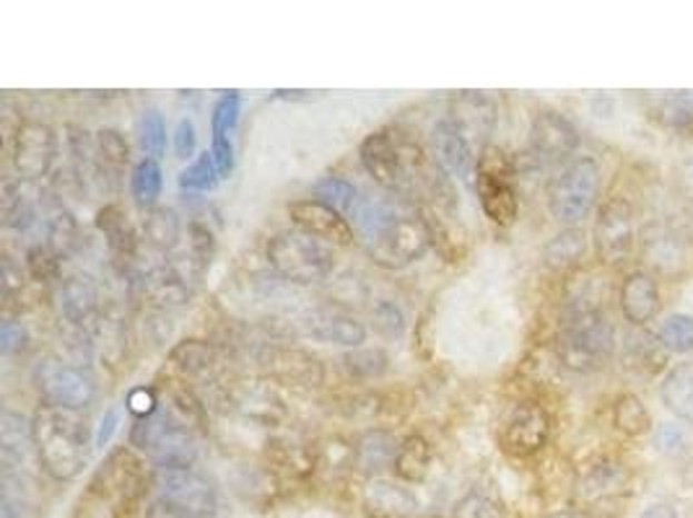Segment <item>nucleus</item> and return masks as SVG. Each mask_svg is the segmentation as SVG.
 Returning <instances> with one entry per match:
<instances>
[{
  "mask_svg": "<svg viewBox=\"0 0 693 518\" xmlns=\"http://www.w3.org/2000/svg\"><path fill=\"white\" fill-rule=\"evenodd\" d=\"M130 446L143 451L154 461L156 469L192 467L195 459H198L192 430L185 422H179L164 405H159V410L154 415L140 418L132 426Z\"/></svg>",
  "mask_w": 693,
  "mask_h": 518,
  "instance_id": "nucleus-7",
  "label": "nucleus"
},
{
  "mask_svg": "<svg viewBox=\"0 0 693 518\" xmlns=\"http://www.w3.org/2000/svg\"><path fill=\"white\" fill-rule=\"evenodd\" d=\"M475 192L491 223L509 229L519 216V198L514 190V167L498 146H483L475 161Z\"/></svg>",
  "mask_w": 693,
  "mask_h": 518,
  "instance_id": "nucleus-8",
  "label": "nucleus"
},
{
  "mask_svg": "<svg viewBox=\"0 0 693 518\" xmlns=\"http://www.w3.org/2000/svg\"><path fill=\"white\" fill-rule=\"evenodd\" d=\"M169 358L187 379H206V376L214 373L218 366L216 350L202 340H182L171 348Z\"/></svg>",
  "mask_w": 693,
  "mask_h": 518,
  "instance_id": "nucleus-32",
  "label": "nucleus"
},
{
  "mask_svg": "<svg viewBox=\"0 0 693 518\" xmlns=\"http://www.w3.org/2000/svg\"><path fill=\"white\" fill-rule=\"evenodd\" d=\"M37 461L52 480L68 482L89 459V422L81 410L42 405L31 418Z\"/></svg>",
  "mask_w": 693,
  "mask_h": 518,
  "instance_id": "nucleus-3",
  "label": "nucleus"
},
{
  "mask_svg": "<svg viewBox=\"0 0 693 518\" xmlns=\"http://www.w3.org/2000/svg\"><path fill=\"white\" fill-rule=\"evenodd\" d=\"M58 303H60V317L66 319V325L73 327L78 335H86L93 321L99 319L101 298H99L97 280L86 272L68 275V278L60 282Z\"/></svg>",
  "mask_w": 693,
  "mask_h": 518,
  "instance_id": "nucleus-19",
  "label": "nucleus"
},
{
  "mask_svg": "<svg viewBox=\"0 0 693 518\" xmlns=\"http://www.w3.org/2000/svg\"><path fill=\"white\" fill-rule=\"evenodd\" d=\"M210 156H214V163L218 169V177L226 179L234 171V146L231 138L214 140V148H210Z\"/></svg>",
  "mask_w": 693,
  "mask_h": 518,
  "instance_id": "nucleus-54",
  "label": "nucleus"
},
{
  "mask_svg": "<svg viewBox=\"0 0 693 518\" xmlns=\"http://www.w3.org/2000/svg\"><path fill=\"white\" fill-rule=\"evenodd\" d=\"M311 195H315V200L325 202L327 208L338 210L340 216H354L358 202H362V198H358V187L343 177H323L315 187H311Z\"/></svg>",
  "mask_w": 693,
  "mask_h": 518,
  "instance_id": "nucleus-36",
  "label": "nucleus"
},
{
  "mask_svg": "<svg viewBox=\"0 0 693 518\" xmlns=\"http://www.w3.org/2000/svg\"><path fill=\"white\" fill-rule=\"evenodd\" d=\"M143 229H146L148 245H151L154 249H159V252H169V249L177 247L179 221H177L175 210L154 208L146 218Z\"/></svg>",
  "mask_w": 693,
  "mask_h": 518,
  "instance_id": "nucleus-40",
  "label": "nucleus"
},
{
  "mask_svg": "<svg viewBox=\"0 0 693 518\" xmlns=\"http://www.w3.org/2000/svg\"><path fill=\"white\" fill-rule=\"evenodd\" d=\"M389 358L385 352L377 348H364V350H354L346 356V368L358 379H377L387 371Z\"/></svg>",
  "mask_w": 693,
  "mask_h": 518,
  "instance_id": "nucleus-47",
  "label": "nucleus"
},
{
  "mask_svg": "<svg viewBox=\"0 0 693 518\" xmlns=\"http://www.w3.org/2000/svg\"><path fill=\"white\" fill-rule=\"evenodd\" d=\"M268 371L280 381L288 383H307L317 387L323 381V368L311 356L301 350H270L268 352Z\"/></svg>",
  "mask_w": 693,
  "mask_h": 518,
  "instance_id": "nucleus-27",
  "label": "nucleus"
},
{
  "mask_svg": "<svg viewBox=\"0 0 693 518\" xmlns=\"http://www.w3.org/2000/svg\"><path fill=\"white\" fill-rule=\"evenodd\" d=\"M358 156L366 175L389 195L408 200H416V195H420L436 202L452 198L444 169L436 161H428L424 148L400 130L385 128L366 136Z\"/></svg>",
  "mask_w": 693,
  "mask_h": 518,
  "instance_id": "nucleus-2",
  "label": "nucleus"
},
{
  "mask_svg": "<svg viewBox=\"0 0 693 518\" xmlns=\"http://www.w3.org/2000/svg\"><path fill=\"white\" fill-rule=\"evenodd\" d=\"M0 518H27V516H23L19 500L3 492V498H0Z\"/></svg>",
  "mask_w": 693,
  "mask_h": 518,
  "instance_id": "nucleus-60",
  "label": "nucleus"
},
{
  "mask_svg": "<svg viewBox=\"0 0 693 518\" xmlns=\"http://www.w3.org/2000/svg\"><path fill=\"white\" fill-rule=\"evenodd\" d=\"M662 122L673 130H693V99L685 97H673L667 99L665 104L660 109Z\"/></svg>",
  "mask_w": 693,
  "mask_h": 518,
  "instance_id": "nucleus-49",
  "label": "nucleus"
},
{
  "mask_svg": "<svg viewBox=\"0 0 693 518\" xmlns=\"http://www.w3.org/2000/svg\"><path fill=\"white\" fill-rule=\"evenodd\" d=\"M231 402L245 418L263 422V426H276L286 418L284 399L276 395V389H270L263 381H245L231 391Z\"/></svg>",
  "mask_w": 693,
  "mask_h": 518,
  "instance_id": "nucleus-24",
  "label": "nucleus"
},
{
  "mask_svg": "<svg viewBox=\"0 0 693 518\" xmlns=\"http://www.w3.org/2000/svg\"><path fill=\"white\" fill-rule=\"evenodd\" d=\"M623 480H626V472H623V467L618 465V461L600 459L597 465H592L587 469V475H584L582 490L592 498H600V496H607V492L618 490V485Z\"/></svg>",
  "mask_w": 693,
  "mask_h": 518,
  "instance_id": "nucleus-42",
  "label": "nucleus"
},
{
  "mask_svg": "<svg viewBox=\"0 0 693 518\" xmlns=\"http://www.w3.org/2000/svg\"><path fill=\"white\" fill-rule=\"evenodd\" d=\"M21 270H16L13 262L8 257H3V296L6 301L11 298L16 290H21Z\"/></svg>",
  "mask_w": 693,
  "mask_h": 518,
  "instance_id": "nucleus-58",
  "label": "nucleus"
},
{
  "mask_svg": "<svg viewBox=\"0 0 693 518\" xmlns=\"http://www.w3.org/2000/svg\"><path fill=\"white\" fill-rule=\"evenodd\" d=\"M638 518H681V516H677V508L673 504H665V500H660V504L646 506L644 511L638 514Z\"/></svg>",
  "mask_w": 693,
  "mask_h": 518,
  "instance_id": "nucleus-59",
  "label": "nucleus"
},
{
  "mask_svg": "<svg viewBox=\"0 0 693 518\" xmlns=\"http://www.w3.org/2000/svg\"><path fill=\"white\" fill-rule=\"evenodd\" d=\"M584 252H587V233L576 226V229H564L561 233H556V237L543 247V262L545 267H551V270L561 272L580 262Z\"/></svg>",
  "mask_w": 693,
  "mask_h": 518,
  "instance_id": "nucleus-34",
  "label": "nucleus"
},
{
  "mask_svg": "<svg viewBox=\"0 0 693 518\" xmlns=\"http://www.w3.org/2000/svg\"><path fill=\"white\" fill-rule=\"evenodd\" d=\"M128 410L132 415H138V420H140V418H148V415H154L156 410H159V402H156L151 389L138 387L128 395Z\"/></svg>",
  "mask_w": 693,
  "mask_h": 518,
  "instance_id": "nucleus-53",
  "label": "nucleus"
},
{
  "mask_svg": "<svg viewBox=\"0 0 693 518\" xmlns=\"http://www.w3.org/2000/svg\"><path fill=\"white\" fill-rule=\"evenodd\" d=\"M600 187H603L600 163L592 156L572 159L551 179L548 192H545L551 216L566 229H576L595 210Z\"/></svg>",
  "mask_w": 693,
  "mask_h": 518,
  "instance_id": "nucleus-6",
  "label": "nucleus"
},
{
  "mask_svg": "<svg viewBox=\"0 0 693 518\" xmlns=\"http://www.w3.org/2000/svg\"><path fill=\"white\" fill-rule=\"evenodd\" d=\"M301 327L311 340L335 342L343 345V348H362V342L366 340V327L358 321L356 313L335 303H323L309 309L304 313Z\"/></svg>",
  "mask_w": 693,
  "mask_h": 518,
  "instance_id": "nucleus-17",
  "label": "nucleus"
},
{
  "mask_svg": "<svg viewBox=\"0 0 693 518\" xmlns=\"http://www.w3.org/2000/svg\"><path fill=\"white\" fill-rule=\"evenodd\" d=\"M97 226H99V231L107 237L109 252H112L115 262L128 265L130 259L136 257V233H132L128 221H125L120 208H115V206L101 208L97 216Z\"/></svg>",
  "mask_w": 693,
  "mask_h": 518,
  "instance_id": "nucleus-31",
  "label": "nucleus"
},
{
  "mask_svg": "<svg viewBox=\"0 0 693 518\" xmlns=\"http://www.w3.org/2000/svg\"><path fill=\"white\" fill-rule=\"evenodd\" d=\"M592 247L603 265H621L636 249L634 210L626 200H607L600 206L595 226H592Z\"/></svg>",
  "mask_w": 693,
  "mask_h": 518,
  "instance_id": "nucleus-11",
  "label": "nucleus"
},
{
  "mask_svg": "<svg viewBox=\"0 0 693 518\" xmlns=\"http://www.w3.org/2000/svg\"><path fill=\"white\" fill-rule=\"evenodd\" d=\"M31 381L44 399V405L83 410L93 402L97 387L83 368H76L60 358H42L31 371Z\"/></svg>",
  "mask_w": 693,
  "mask_h": 518,
  "instance_id": "nucleus-9",
  "label": "nucleus"
},
{
  "mask_svg": "<svg viewBox=\"0 0 693 518\" xmlns=\"http://www.w3.org/2000/svg\"><path fill=\"white\" fill-rule=\"evenodd\" d=\"M270 270L294 286H315L330 278L335 270L333 249L299 229L280 231L268 241L265 249Z\"/></svg>",
  "mask_w": 693,
  "mask_h": 518,
  "instance_id": "nucleus-5",
  "label": "nucleus"
},
{
  "mask_svg": "<svg viewBox=\"0 0 693 518\" xmlns=\"http://www.w3.org/2000/svg\"><path fill=\"white\" fill-rule=\"evenodd\" d=\"M146 518H195V516L182 511V508L175 506V504H169V500L154 498L146 508Z\"/></svg>",
  "mask_w": 693,
  "mask_h": 518,
  "instance_id": "nucleus-55",
  "label": "nucleus"
},
{
  "mask_svg": "<svg viewBox=\"0 0 693 518\" xmlns=\"http://www.w3.org/2000/svg\"><path fill=\"white\" fill-rule=\"evenodd\" d=\"M660 399L670 415L693 426V360L677 363L662 376Z\"/></svg>",
  "mask_w": 693,
  "mask_h": 518,
  "instance_id": "nucleus-25",
  "label": "nucleus"
},
{
  "mask_svg": "<svg viewBox=\"0 0 693 518\" xmlns=\"http://www.w3.org/2000/svg\"><path fill=\"white\" fill-rule=\"evenodd\" d=\"M27 327L21 325V321L16 319H6L3 327H0V352L3 356H13V352H19L27 348Z\"/></svg>",
  "mask_w": 693,
  "mask_h": 518,
  "instance_id": "nucleus-51",
  "label": "nucleus"
},
{
  "mask_svg": "<svg viewBox=\"0 0 693 518\" xmlns=\"http://www.w3.org/2000/svg\"><path fill=\"white\" fill-rule=\"evenodd\" d=\"M354 446L356 467L369 477H379L385 469H393L397 449H400V444L395 441L389 430H366Z\"/></svg>",
  "mask_w": 693,
  "mask_h": 518,
  "instance_id": "nucleus-26",
  "label": "nucleus"
},
{
  "mask_svg": "<svg viewBox=\"0 0 693 518\" xmlns=\"http://www.w3.org/2000/svg\"><path fill=\"white\" fill-rule=\"evenodd\" d=\"M117 422H120V412L117 410H107L105 418L99 420V430H97V446L99 449H105V446L112 441L115 430H117Z\"/></svg>",
  "mask_w": 693,
  "mask_h": 518,
  "instance_id": "nucleus-57",
  "label": "nucleus"
},
{
  "mask_svg": "<svg viewBox=\"0 0 693 518\" xmlns=\"http://www.w3.org/2000/svg\"><path fill=\"white\" fill-rule=\"evenodd\" d=\"M374 327L385 337H400L405 332V317L400 306L393 301H379L374 306Z\"/></svg>",
  "mask_w": 693,
  "mask_h": 518,
  "instance_id": "nucleus-50",
  "label": "nucleus"
},
{
  "mask_svg": "<svg viewBox=\"0 0 693 518\" xmlns=\"http://www.w3.org/2000/svg\"><path fill=\"white\" fill-rule=\"evenodd\" d=\"M151 488L156 498L169 500L195 518H210L218 511V492L214 482L192 467L154 469Z\"/></svg>",
  "mask_w": 693,
  "mask_h": 518,
  "instance_id": "nucleus-10",
  "label": "nucleus"
},
{
  "mask_svg": "<svg viewBox=\"0 0 693 518\" xmlns=\"http://www.w3.org/2000/svg\"><path fill=\"white\" fill-rule=\"evenodd\" d=\"M31 182H6L3 185V223L13 231H29L37 223V202L29 190Z\"/></svg>",
  "mask_w": 693,
  "mask_h": 518,
  "instance_id": "nucleus-30",
  "label": "nucleus"
},
{
  "mask_svg": "<svg viewBox=\"0 0 693 518\" xmlns=\"http://www.w3.org/2000/svg\"><path fill=\"white\" fill-rule=\"evenodd\" d=\"M34 449L31 422L21 412L3 410L0 415V465H3V488H21L29 469V457Z\"/></svg>",
  "mask_w": 693,
  "mask_h": 518,
  "instance_id": "nucleus-16",
  "label": "nucleus"
},
{
  "mask_svg": "<svg viewBox=\"0 0 693 518\" xmlns=\"http://www.w3.org/2000/svg\"><path fill=\"white\" fill-rule=\"evenodd\" d=\"M218 179L221 177H218L214 156L206 151L179 175V187L190 192H210L218 185Z\"/></svg>",
  "mask_w": 693,
  "mask_h": 518,
  "instance_id": "nucleus-44",
  "label": "nucleus"
},
{
  "mask_svg": "<svg viewBox=\"0 0 693 518\" xmlns=\"http://www.w3.org/2000/svg\"><path fill=\"white\" fill-rule=\"evenodd\" d=\"M613 426L615 430H621L623 436L638 438L646 436L652 430V418L646 405L636 395H621L613 405Z\"/></svg>",
  "mask_w": 693,
  "mask_h": 518,
  "instance_id": "nucleus-35",
  "label": "nucleus"
},
{
  "mask_svg": "<svg viewBox=\"0 0 693 518\" xmlns=\"http://www.w3.org/2000/svg\"><path fill=\"white\" fill-rule=\"evenodd\" d=\"M93 151H97V171L105 175V179H117L128 167L130 161V146L120 130L105 128L97 132L93 140Z\"/></svg>",
  "mask_w": 693,
  "mask_h": 518,
  "instance_id": "nucleus-33",
  "label": "nucleus"
},
{
  "mask_svg": "<svg viewBox=\"0 0 693 518\" xmlns=\"http://www.w3.org/2000/svg\"><path fill=\"white\" fill-rule=\"evenodd\" d=\"M607 518H613V516H607Z\"/></svg>",
  "mask_w": 693,
  "mask_h": 518,
  "instance_id": "nucleus-63",
  "label": "nucleus"
},
{
  "mask_svg": "<svg viewBox=\"0 0 693 518\" xmlns=\"http://www.w3.org/2000/svg\"><path fill=\"white\" fill-rule=\"evenodd\" d=\"M618 301H621V311L628 325H634V327L650 325V321L657 319V313L662 309L660 282L654 280V275L646 270L628 272L621 282Z\"/></svg>",
  "mask_w": 693,
  "mask_h": 518,
  "instance_id": "nucleus-22",
  "label": "nucleus"
},
{
  "mask_svg": "<svg viewBox=\"0 0 693 518\" xmlns=\"http://www.w3.org/2000/svg\"><path fill=\"white\" fill-rule=\"evenodd\" d=\"M354 226L366 255L385 270H403L432 247V229L418 213L416 202L400 195L362 198L354 210Z\"/></svg>",
  "mask_w": 693,
  "mask_h": 518,
  "instance_id": "nucleus-1",
  "label": "nucleus"
},
{
  "mask_svg": "<svg viewBox=\"0 0 693 518\" xmlns=\"http://www.w3.org/2000/svg\"><path fill=\"white\" fill-rule=\"evenodd\" d=\"M615 327L603 306L580 298L564 311L556 335L561 366L574 373H595L613 358Z\"/></svg>",
  "mask_w": 693,
  "mask_h": 518,
  "instance_id": "nucleus-4",
  "label": "nucleus"
},
{
  "mask_svg": "<svg viewBox=\"0 0 693 518\" xmlns=\"http://www.w3.org/2000/svg\"><path fill=\"white\" fill-rule=\"evenodd\" d=\"M447 117L475 146V143H486L488 136L496 128L498 112H496L494 99L486 97V93L463 91V93H457L455 101H452V109Z\"/></svg>",
  "mask_w": 693,
  "mask_h": 518,
  "instance_id": "nucleus-23",
  "label": "nucleus"
},
{
  "mask_svg": "<svg viewBox=\"0 0 693 518\" xmlns=\"http://www.w3.org/2000/svg\"><path fill=\"white\" fill-rule=\"evenodd\" d=\"M288 218H291L296 229L325 241V245L348 247L350 241H354V229H350L348 218L340 216L338 210L327 208L325 202H319L315 198L291 202V206H288Z\"/></svg>",
  "mask_w": 693,
  "mask_h": 518,
  "instance_id": "nucleus-18",
  "label": "nucleus"
},
{
  "mask_svg": "<svg viewBox=\"0 0 693 518\" xmlns=\"http://www.w3.org/2000/svg\"><path fill=\"white\" fill-rule=\"evenodd\" d=\"M93 490L101 492V498L115 500L117 506H132L143 496L146 488H151V475L146 472L140 461L130 449H117L109 457L91 482Z\"/></svg>",
  "mask_w": 693,
  "mask_h": 518,
  "instance_id": "nucleus-14",
  "label": "nucleus"
},
{
  "mask_svg": "<svg viewBox=\"0 0 693 518\" xmlns=\"http://www.w3.org/2000/svg\"><path fill=\"white\" fill-rule=\"evenodd\" d=\"M545 518H592L587 511H556V514H551V516H545Z\"/></svg>",
  "mask_w": 693,
  "mask_h": 518,
  "instance_id": "nucleus-61",
  "label": "nucleus"
},
{
  "mask_svg": "<svg viewBox=\"0 0 693 518\" xmlns=\"http://www.w3.org/2000/svg\"><path fill=\"white\" fill-rule=\"evenodd\" d=\"M580 148V130L574 128L572 120H566L561 112L543 109L535 114L533 128H529V153L535 156L537 163H561L568 161Z\"/></svg>",
  "mask_w": 693,
  "mask_h": 518,
  "instance_id": "nucleus-15",
  "label": "nucleus"
},
{
  "mask_svg": "<svg viewBox=\"0 0 693 518\" xmlns=\"http://www.w3.org/2000/svg\"><path fill=\"white\" fill-rule=\"evenodd\" d=\"M683 441H685V434L677 426H662L660 430H657V438H654V444L660 446L662 451H677L683 446Z\"/></svg>",
  "mask_w": 693,
  "mask_h": 518,
  "instance_id": "nucleus-56",
  "label": "nucleus"
},
{
  "mask_svg": "<svg viewBox=\"0 0 693 518\" xmlns=\"http://www.w3.org/2000/svg\"><path fill=\"white\" fill-rule=\"evenodd\" d=\"M457 518H504V506L488 492H467L455 508Z\"/></svg>",
  "mask_w": 693,
  "mask_h": 518,
  "instance_id": "nucleus-48",
  "label": "nucleus"
},
{
  "mask_svg": "<svg viewBox=\"0 0 693 518\" xmlns=\"http://www.w3.org/2000/svg\"><path fill=\"white\" fill-rule=\"evenodd\" d=\"M187 265H190V270L198 275L206 272L210 262H214V255H216V239L214 233H210V229L206 223H198L192 221L190 223V231H187Z\"/></svg>",
  "mask_w": 693,
  "mask_h": 518,
  "instance_id": "nucleus-41",
  "label": "nucleus"
},
{
  "mask_svg": "<svg viewBox=\"0 0 693 518\" xmlns=\"http://www.w3.org/2000/svg\"><path fill=\"white\" fill-rule=\"evenodd\" d=\"M58 156V136L47 122L27 120L13 132L11 161L21 182H39L50 175Z\"/></svg>",
  "mask_w": 693,
  "mask_h": 518,
  "instance_id": "nucleus-13",
  "label": "nucleus"
},
{
  "mask_svg": "<svg viewBox=\"0 0 693 518\" xmlns=\"http://www.w3.org/2000/svg\"><path fill=\"white\" fill-rule=\"evenodd\" d=\"M239 112H241L239 91L224 93V97L216 101L214 112H210V136H214V140L231 138V130L237 128L239 122Z\"/></svg>",
  "mask_w": 693,
  "mask_h": 518,
  "instance_id": "nucleus-45",
  "label": "nucleus"
},
{
  "mask_svg": "<svg viewBox=\"0 0 693 518\" xmlns=\"http://www.w3.org/2000/svg\"><path fill=\"white\" fill-rule=\"evenodd\" d=\"M657 340L662 350L675 356H693V317L691 313H670L662 321Z\"/></svg>",
  "mask_w": 693,
  "mask_h": 518,
  "instance_id": "nucleus-39",
  "label": "nucleus"
},
{
  "mask_svg": "<svg viewBox=\"0 0 693 518\" xmlns=\"http://www.w3.org/2000/svg\"><path fill=\"white\" fill-rule=\"evenodd\" d=\"M689 179H691V185H693V167H691V171H689Z\"/></svg>",
  "mask_w": 693,
  "mask_h": 518,
  "instance_id": "nucleus-62",
  "label": "nucleus"
},
{
  "mask_svg": "<svg viewBox=\"0 0 693 518\" xmlns=\"http://www.w3.org/2000/svg\"><path fill=\"white\" fill-rule=\"evenodd\" d=\"M364 508L372 518H418L420 500L400 480L372 477L364 488Z\"/></svg>",
  "mask_w": 693,
  "mask_h": 518,
  "instance_id": "nucleus-21",
  "label": "nucleus"
},
{
  "mask_svg": "<svg viewBox=\"0 0 693 518\" xmlns=\"http://www.w3.org/2000/svg\"><path fill=\"white\" fill-rule=\"evenodd\" d=\"M47 206V245H50L55 252L60 257L73 255L78 245H81V231H78V223L70 210H66V206L58 200H44Z\"/></svg>",
  "mask_w": 693,
  "mask_h": 518,
  "instance_id": "nucleus-29",
  "label": "nucleus"
},
{
  "mask_svg": "<svg viewBox=\"0 0 693 518\" xmlns=\"http://www.w3.org/2000/svg\"><path fill=\"white\" fill-rule=\"evenodd\" d=\"M161 177L164 175H161L159 161L143 159L136 163V169H132V175H130V192L140 208L156 206V200H159L161 187H164Z\"/></svg>",
  "mask_w": 693,
  "mask_h": 518,
  "instance_id": "nucleus-38",
  "label": "nucleus"
},
{
  "mask_svg": "<svg viewBox=\"0 0 693 518\" xmlns=\"http://www.w3.org/2000/svg\"><path fill=\"white\" fill-rule=\"evenodd\" d=\"M551 438V418L537 402H517L498 426V446L512 459H529Z\"/></svg>",
  "mask_w": 693,
  "mask_h": 518,
  "instance_id": "nucleus-12",
  "label": "nucleus"
},
{
  "mask_svg": "<svg viewBox=\"0 0 693 518\" xmlns=\"http://www.w3.org/2000/svg\"><path fill=\"white\" fill-rule=\"evenodd\" d=\"M60 255L50 245H37L27 252V272L37 282H50L60 278Z\"/></svg>",
  "mask_w": 693,
  "mask_h": 518,
  "instance_id": "nucleus-46",
  "label": "nucleus"
},
{
  "mask_svg": "<svg viewBox=\"0 0 693 518\" xmlns=\"http://www.w3.org/2000/svg\"><path fill=\"white\" fill-rule=\"evenodd\" d=\"M393 472L400 482L416 485L424 482L428 472H432V446L424 436H408L400 441L397 449Z\"/></svg>",
  "mask_w": 693,
  "mask_h": 518,
  "instance_id": "nucleus-28",
  "label": "nucleus"
},
{
  "mask_svg": "<svg viewBox=\"0 0 693 518\" xmlns=\"http://www.w3.org/2000/svg\"><path fill=\"white\" fill-rule=\"evenodd\" d=\"M198 146V136H195V124L190 120H179L175 128V153L177 159H190Z\"/></svg>",
  "mask_w": 693,
  "mask_h": 518,
  "instance_id": "nucleus-52",
  "label": "nucleus"
},
{
  "mask_svg": "<svg viewBox=\"0 0 693 518\" xmlns=\"http://www.w3.org/2000/svg\"><path fill=\"white\" fill-rule=\"evenodd\" d=\"M432 148H434V161L447 171V175L463 179L467 182L475 175V156L473 143L463 136V130L457 128L449 117H444L434 124L432 132Z\"/></svg>",
  "mask_w": 693,
  "mask_h": 518,
  "instance_id": "nucleus-20",
  "label": "nucleus"
},
{
  "mask_svg": "<svg viewBox=\"0 0 693 518\" xmlns=\"http://www.w3.org/2000/svg\"><path fill=\"white\" fill-rule=\"evenodd\" d=\"M268 461L273 469H278V472L286 477H307L311 469H315V457H311V451L288 441L270 444Z\"/></svg>",
  "mask_w": 693,
  "mask_h": 518,
  "instance_id": "nucleus-37",
  "label": "nucleus"
},
{
  "mask_svg": "<svg viewBox=\"0 0 693 518\" xmlns=\"http://www.w3.org/2000/svg\"><path fill=\"white\" fill-rule=\"evenodd\" d=\"M140 146H143L146 159L159 161L167 153V122L159 109H146L140 117Z\"/></svg>",
  "mask_w": 693,
  "mask_h": 518,
  "instance_id": "nucleus-43",
  "label": "nucleus"
}]
</instances>
